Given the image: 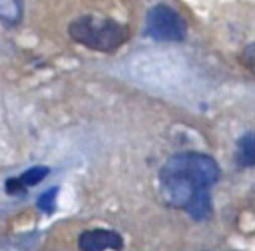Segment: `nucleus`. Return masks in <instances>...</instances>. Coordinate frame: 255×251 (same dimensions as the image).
Instances as JSON below:
<instances>
[{
  "label": "nucleus",
  "instance_id": "f257e3e1",
  "mask_svg": "<svg viewBox=\"0 0 255 251\" xmlns=\"http://www.w3.org/2000/svg\"><path fill=\"white\" fill-rule=\"evenodd\" d=\"M217 179L219 167L215 159L195 151L171 155L159 171L163 197L173 207L185 209L193 219H207L211 215L209 189Z\"/></svg>",
  "mask_w": 255,
  "mask_h": 251
},
{
  "label": "nucleus",
  "instance_id": "f03ea898",
  "mask_svg": "<svg viewBox=\"0 0 255 251\" xmlns=\"http://www.w3.org/2000/svg\"><path fill=\"white\" fill-rule=\"evenodd\" d=\"M68 34L74 42L98 52H114L128 40V28L104 16H80L70 22Z\"/></svg>",
  "mask_w": 255,
  "mask_h": 251
},
{
  "label": "nucleus",
  "instance_id": "7ed1b4c3",
  "mask_svg": "<svg viewBox=\"0 0 255 251\" xmlns=\"http://www.w3.org/2000/svg\"><path fill=\"white\" fill-rule=\"evenodd\" d=\"M145 34L159 42H181L187 34V26L179 12L165 4H157L147 12Z\"/></svg>",
  "mask_w": 255,
  "mask_h": 251
},
{
  "label": "nucleus",
  "instance_id": "20e7f679",
  "mask_svg": "<svg viewBox=\"0 0 255 251\" xmlns=\"http://www.w3.org/2000/svg\"><path fill=\"white\" fill-rule=\"evenodd\" d=\"M122 245H124V239L112 229H88L78 237V247L82 251L122 249Z\"/></svg>",
  "mask_w": 255,
  "mask_h": 251
},
{
  "label": "nucleus",
  "instance_id": "39448f33",
  "mask_svg": "<svg viewBox=\"0 0 255 251\" xmlns=\"http://www.w3.org/2000/svg\"><path fill=\"white\" fill-rule=\"evenodd\" d=\"M235 161L241 167H253L255 165V131H247L239 137Z\"/></svg>",
  "mask_w": 255,
  "mask_h": 251
},
{
  "label": "nucleus",
  "instance_id": "423d86ee",
  "mask_svg": "<svg viewBox=\"0 0 255 251\" xmlns=\"http://www.w3.org/2000/svg\"><path fill=\"white\" fill-rule=\"evenodd\" d=\"M0 18L6 26H14L22 18V0H0Z\"/></svg>",
  "mask_w": 255,
  "mask_h": 251
},
{
  "label": "nucleus",
  "instance_id": "0eeeda50",
  "mask_svg": "<svg viewBox=\"0 0 255 251\" xmlns=\"http://www.w3.org/2000/svg\"><path fill=\"white\" fill-rule=\"evenodd\" d=\"M48 173H50L48 167H44V165H34V167H30V169H26V171L20 175V179H22V183H24L26 187H30V185L40 183Z\"/></svg>",
  "mask_w": 255,
  "mask_h": 251
},
{
  "label": "nucleus",
  "instance_id": "6e6552de",
  "mask_svg": "<svg viewBox=\"0 0 255 251\" xmlns=\"http://www.w3.org/2000/svg\"><path fill=\"white\" fill-rule=\"evenodd\" d=\"M239 62L243 64V68H247L255 76V42L243 48V52L239 54Z\"/></svg>",
  "mask_w": 255,
  "mask_h": 251
},
{
  "label": "nucleus",
  "instance_id": "1a4fd4ad",
  "mask_svg": "<svg viewBox=\"0 0 255 251\" xmlns=\"http://www.w3.org/2000/svg\"><path fill=\"white\" fill-rule=\"evenodd\" d=\"M56 193H58V187H52L50 191L42 193L40 199H38V207L42 211H46V213H52L54 207H56Z\"/></svg>",
  "mask_w": 255,
  "mask_h": 251
},
{
  "label": "nucleus",
  "instance_id": "9d476101",
  "mask_svg": "<svg viewBox=\"0 0 255 251\" xmlns=\"http://www.w3.org/2000/svg\"><path fill=\"white\" fill-rule=\"evenodd\" d=\"M24 189H26V185L22 183V179H20V177H12V179H8V181H6V191H8V193H12V195L22 193Z\"/></svg>",
  "mask_w": 255,
  "mask_h": 251
}]
</instances>
